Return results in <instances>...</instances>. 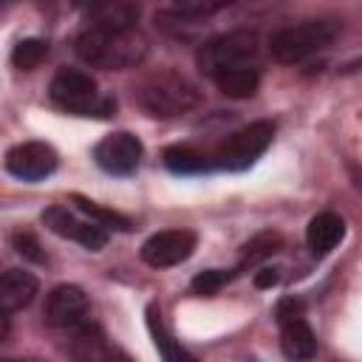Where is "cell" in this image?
<instances>
[{"label":"cell","mask_w":362,"mask_h":362,"mask_svg":"<svg viewBox=\"0 0 362 362\" xmlns=\"http://www.w3.org/2000/svg\"><path fill=\"white\" fill-rule=\"evenodd\" d=\"M76 54L93 68H133L147 57V37L136 25H99L90 23L76 37Z\"/></svg>","instance_id":"6da1fadb"},{"label":"cell","mask_w":362,"mask_h":362,"mask_svg":"<svg viewBox=\"0 0 362 362\" xmlns=\"http://www.w3.org/2000/svg\"><path fill=\"white\" fill-rule=\"evenodd\" d=\"M201 102V90L175 71L153 74L139 88V105L156 119H173L192 110Z\"/></svg>","instance_id":"7a4b0ae2"},{"label":"cell","mask_w":362,"mask_h":362,"mask_svg":"<svg viewBox=\"0 0 362 362\" xmlns=\"http://www.w3.org/2000/svg\"><path fill=\"white\" fill-rule=\"evenodd\" d=\"M257 59H260V37L246 28L218 34L206 40L198 51V65L209 76H218L223 71H238V68H255Z\"/></svg>","instance_id":"3957f363"},{"label":"cell","mask_w":362,"mask_h":362,"mask_svg":"<svg viewBox=\"0 0 362 362\" xmlns=\"http://www.w3.org/2000/svg\"><path fill=\"white\" fill-rule=\"evenodd\" d=\"M339 25L334 20H305V23H297V25H286L280 28L269 48H272V57L277 62H286V65H294V62H303L308 59L311 54L328 48L337 37Z\"/></svg>","instance_id":"277c9868"},{"label":"cell","mask_w":362,"mask_h":362,"mask_svg":"<svg viewBox=\"0 0 362 362\" xmlns=\"http://www.w3.org/2000/svg\"><path fill=\"white\" fill-rule=\"evenodd\" d=\"M51 99L79 116H110L116 110V102L110 96H99L96 82L90 79V74L76 71V68H62L54 79H51Z\"/></svg>","instance_id":"5b68a950"},{"label":"cell","mask_w":362,"mask_h":362,"mask_svg":"<svg viewBox=\"0 0 362 362\" xmlns=\"http://www.w3.org/2000/svg\"><path fill=\"white\" fill-rule=\"evenodd\" d=\"M272 136H274V124L260 119V122H252L240 130H235L221 147H218V164L226 167V170H246L252 167L263 153L266 147L272 144Z\"/></svg>","instance_id":"8992f818"},{"label":"cell","mask_w":362,"mask_h":362,"mask_svg":"<svg viewBox=\"0 0 362 362\" xmlns=\"http://www.w3.org/2000/svg\"><path fill=\"white\" fill-rule=\"evenodd\" d=\"M57 153L45 141H23L6 153V170L23 181H40L57 170Z\"/></svg>","instance_id":"52a82bcc"},{"label":"cell","mask_w":362,"mask_h":362,"mask_svg":"<svg viewBox=\"0 0 362 362\" xmlns=\"http://www.w3.org/2000/svg\"><path fill=\"white\" fill-rule=\"evenodd\" d=\"M195 249V232L189 229H164V232H156L153 238L144 240L141 246V257L144 263L156 266V269H167V266H175L181 260H187Z\"/></svg>","instance_id":"ba28073f"},{"label":"cell","mask_w":362,"mask_h":362,"mask_svg":"<svg viewBox=\"0 0 362 362\" xmlns=\"http://www.w3.org/2000/svg\"><path fill=\"white\" fill-rule=\"evenodd\" d=\"M90 300L79 286H57L45 297V320L57 328H79L88 322Z\"/></svg>","instance_id":"9c48e42d"},{"label":"cell","mask_w":362,"mask_h":362,"mask_svg":"<svg viewBox=\"0 0 362 362\" xmlns=\"http://www.w3.org/2000/svg\"><path fill=\"white\" fill-rule=\"evenodd\" d=\"M96 164L110 175H127L139 167L141 158V141L133 133H110L105 136L93 150Z\"/></svg>","instance_id":"30bf717a"},{"label":"cell","mask_w":362,"mask_h":362,"mask_svg":"<svg viewBox=\"0 0 362 362\" xmlns=\"http://www.w3.org/2000/svg\"><path fill=\"white\" fill-rule=\"evenodd\" d=\"M42 223L59 235V238H71L76 243H82L85 249L90 252H99L105 243H107V229L90 223V221H79L76 215H71L65 206H51L42 212Z\"/></svg>","instance_id":"8fae6325"},{"label":"cell","mask_w":362,"mask_h":362,"mask_svg":"<svg viewBox=\"0 0 362 362\" xmlns=\"http://www.w3.org/2000/svg\"><path fill=\"white\" fill-rule=\"evenodd\" d=\"M280 322V348L291 362H308L317 356V337L305 317H286Z\"/></svg>","instance_id":"7c38bea8"},{"label":"cell","mask_w":362,"mask_h":362,"mask_svg":"<svg viewBox=\"0 0 362 362\" xmlns=\"http://www.w3.org/2000/svg\"><path fill=\"white\" fill-rule=\"evenodd\" d=\"M37 294V277L23 269L0 272V311H20L25 308Z\"/></svg>","instance_id":"4fadbf2b"},{"label":"cell","mask_w":362,"mask_h":362,"mask_svg":"<svg viewBox=\"0 0 362 362\" xmlns=\"http://www.w3.org/2000/svg\"><path fill=\"white\" fill-rule=\"evenodd\" d=\"M342 238H345V221L337 212H320V215H314L311 223H308V229H305L308 249L317 257H322L331 249H337Z\"/></svg>","instance_id":"5bb4252c"},{"label":"cell","mask_w":362,"mask_h":362,"mask_svg":"<svg viewBox=\"0 0 362 362\" xmlns=\"http://www.w3.org/2000/svg\"><path fill=\"white\" fill-rule=\"evenodd\" d=\"M74 359L76 362H127L107 339L99 328H90L85 325V331L79 328L76 337H74Z\"/></svg>","instance_id":"9a60e30c"},{"label":"cell","mask_w":362,"mask_h":362,"mask_svg":"<svg viewBox=\"0 0 362 362\" xmlns=\"http://www.w3.org/2000/svg\"><path fill=\"white\" fill-rule=\"evenodd\" d=\"M147 325H150V334H153V342L161 354L164 362H195L189 351L181 348V342H175V337L167 331V325L161 322V314L156 311V305L147 308Z\"/></svg>","instance_id":"2e32d148"},{"label":"cell","mask_w":362,"mask_h":362,"mask_svg":"<svg viewBox=\"0 0 362 362\" xmlns=\"http://www.w3.org/2000/svg\"><path fill=\"white\" fill-rule=\"evenodd\" d=\"M283 249V235L274 232V229H266V232H257L240 252V263H238V272H246L257 263H263L266 257H272L274 252Z\"/></svg>","instance_id":"e0dca14e"},{"label":"cell","mask_w":362,"mask_h":362,"mask_svg":"<svg viewBox=\"0 0 362 362\" xmlns=\"http://www.w3.org/2000/svg\"><path fill=\"white\" fill-rule=\"evenodd\" d=\"M215 85L221 88V93L232 96V99H246L257 90L260 85V74L257 68H238V71H223L218 76H212Z\"/></svg>","instance_id":"ac0fdd59"},{"label":"cell","mask_w":362,"mask_h":362,"mask_svg":"<svg viewBox=\"0 0 362 362\" xmlns=\"http://www.w3.org/2000/svg\"><path fill=\"white\" fill-rule=\"evenodd\" d=\"M164 164L173 170V173H201L209 167L206 156L198 153L195 147H187V144H175V147H167L164 150Z\"/></svg>","instance_id":"d6986e66"},{"label":"cell","mask_w":362,"mask_h":362,"mask_svg":"<svg viewBox=\"0 0 362 362\" xmlns=\"http://www.w3.org/2000/svg\"><path fill=\"white\" fill-rule=\"evenodd\" d=\"M136 20H139V6L130 3H107L90 8V23L99 25H136Z\"/></svg>","instance_id":"ffe728a7"},{"label":"cell","mask_w":362,"mask_h":362,"mask_svg":"<svg viewBox=\"0 0 362 362\" xmlns=\"http://www.w3.org/2000/svg\"><path fill=\"white\" fill-rule=\"evenodd\" d=\"M71 201L76 204L79 212H85V215L90 218V223H96V226H102V229H107V226H113V229H133L130 218H124V215H119V212H113V209H105V206H99V204H93V201L82 198V195H74Z\"/></svg>","instance_id":"44dd1931"},{"label":"cell","mask_w":362,"mask_h":362,"mask_svg":"<svg viewBox=\"0 0 362 362\" xmlns=\"http://www.w3.org/2000/svg\"><path fill=\"white\" fill-rule=\"evenodd\" d=\"M45 51H48V45H45L42 40H37V37L20 40V42L14 45V51H11V62H14V68H20V71H31V68H37V65L45 59Z\"/></svg>","instance_id":"7402d4cb"},{"label":"cell","mask_w":362,"mask_h":362,"mask_svg":"<svg viewBox=\"0 0 362 362\" xmlns=\"http://www.w3.org/2000/svg\"><path fill=\"white\" fill-rule=\"evenodd\" d=\"M232 277H235V272H226V269H206V272H201V274L192 277V291L201 294V297H209V294L221 291Z\"/></svg>","instance_id":"603a6c76"},{"label":"cell","mask_w":362,"mask_h":362,"mask_svg":"<svg viewBox=\"0 0 362 362\" xmlns=\"http://www.w3.org/2000/svg\"><path fill=\"white\" fill-rule=\"evenodd\" d=\"M11 240H14V249H17L20 255H25V257H31V260H37V263L45 260V255L40 252V243H37V238H34L31 232H17Z\"/></svg>","instance_id":"cb8c5ba5"},{"label":"cell","mask_w":362,"mask_h":362,"mask_svg":"<svg viewBox=\"0 0 362 362\" xmlns=\"http://www.w3.org/2000/svg\"><path fill=\"white\" fill-rule=\"evenodd\" d=\"M277 320H286V317H303V300H294V297H286L277 303Z\"/></svg>","instance_id":"d4e9b609"},{"label":"cell","mask_w":362,"mask_h":362,"mask_svg":"<svg viewBox=\"0 0 362 362\" xmlns=\"http://www.w3.org/2000/svg\"><path fill=\"white\" fill-rule=\"evenodd\" d=\"M280 283V272L277 269H260L257 274H255V286L257 288H272V286H277Z\"/></svg>","instance_id":"484cf974"},{"label":"cell","mask_w":362,"mask_h":362,"mask_svg":"<svg viewBox=\"0 0 362 362\" xmlns=\"http://www.w3.org/2000/svg\"><path fill=\"white\" fill-rule=\"evenodd\" d=\"M6 334H8V317L0 311V339H6Z\"/></svg>","instance_id":"4316f807"},{"label":"cell","mask_w":362,"mask_h":362,"mask_svg":"<svg viewBox=\"0 0 362 362\" xmlns=\"http://www.w3.org/2000/svg\"><path fill=\"white\" fill-rule=\"evenodd\" d=\"M0 362H42V359H0Z\"/></svg>","instance_id":"83f0119b"}]
</instances>
